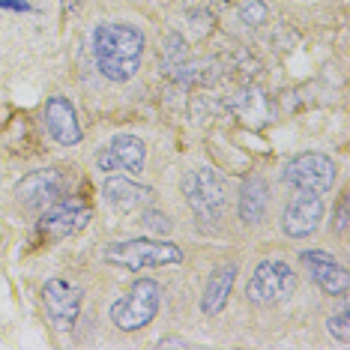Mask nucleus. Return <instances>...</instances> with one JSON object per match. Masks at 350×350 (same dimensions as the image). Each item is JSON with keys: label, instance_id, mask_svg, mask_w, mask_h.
Instances as JSON below:
<instances>
[{"label": "nucleus", "instance_id": "423d86ee", "mask_svg": "<svg viewBox=\"0 0 350 350\" xmlns=\"http://www.w3.org/2000/svg\"><path fill=\"white\" fill-rule=\"evenodd\" d=\"M284 183L302 192H329L336 186V162L323 153H299L284 165Z\"/></svg>", "mask_w": 350, "mask_h": 350}, {"label": "nucleus", "instance_id": "1a4fd4ad", "mask_svg": "<svg viewBox=\"0 0 350 350\" xmlns=\"http://www.w3.org/2000/svg\"><path fill=\"white\" fill-rule=\"evenodd\" d=\"M90 206L78 198H66V201H54L51 206H45L42 216H39V230L49 237H72L81 228H87L90 221Z\"/></svg>", "mask_w": 350, "mask_h": 350}, {"label": "nucleus", "instance_id": "ddd939ff", "mask_svg": "<svg viewBox=\"0 0 350 350\" xmlns=\"http://www.w3.org/2000/svg\"><path fill=\"white\" fill-rule=\"evenodd\" d=\"M102 198L114 206L117 213H132V210H144L156 201L153 189L141 186V183L123 180V177H108L105 186H102Z\"/></svg>", "mask_w": 350, "mask_h": 350}, {"label": "nucleus", "instance_id": "7ed1b4c3", "mask_svg": "<svg viewBox=\"0 0 350 350\" xmlns=\"http://www.w3.org/2000/svg\"><path fill=\"white\" fill-rule=\"evenodd\" d=\"M105 260L126 269H147V267H174L183 264V249L174 243L156 240H126L105 245Z\"/></svg>", "mask_w": 350, "mask_h": 350}, {"label": "nucleus", "instance_id": "9d476101", "mask_svg": "<svg viewBox=\"0 0 350 350\" xmlns=\"http://www.w3.org/2000/svg\"><path fill=\"white\" fill-rule=\"evenodd\" d=\"M60 192H63V174L57 168L33 171L15 186V198H18L27 210H45V206H51L57 201Z\"/></svg>", "mask_w": 350, "mask_h": 350}, {"label": "nucleus", "instance_id": "9b49d317", "mask_svg": "<svg viewBox=\"0 0 350 350\" xmlns=\"http://www.w3.org/2000/svg\"><path fill=\"white\" fill-rule=\"evenodd\" d=\"M96 165L108 174L114 171L138 174L144 168V141L135 138V135H117L111 144H105L96 153Z\"/></svg>", "mask_w": 350, "mask_h": 350}, {"label": "nucleus", "instance_id": "aec40b11", "mask_svg": "<svg viewBox=\"0 0 350 350\" xmlns=\"http://www.w3.org/2000/svg\"><path fill=\"white\" fill-rule=\"evenodd\" d=\"M336 230H338V234H341V230H345L347 228V198H341V201H338V213H336Z\"/></svg>", "mask_w": 350, "mask_h": 350}, {"label": "nucleus", "instance_id": "20e7f679", "mask_svg": "<svg viewBox=\"0 0 350 350\" xmlns=\"http://www.w3.org/2000/svg\"><path fill=\"white\" fill-rule=\"evenodd\" d=\"M156 312H159V284L153 278H138V282L114 302L111 321H114L117 329L135 332V329H144L156 317Z\"/></svg>", "mask_w": 350, "mask_h": 350}, {"label": "nucleus", "instance_id": "f257e3e1", "mask_svg": "<svg viewBox=\"0 0 350 350\" xmlns=\"http://www.w3.org/2000/svg\"><path fill=\"white\" fill-rule=\"evenodd\" d=\"M93 54H96L99 72L108 81H129L141 66L144 33L123 21H105L93 33Z\"/></svg>", "mask_w": 350, "mask_h": 350}, {"label": "nucleus", "instance_id": "dca6fc26", "mask_svg": "<svg viewBox=\"0 0 350 350\" xmlns=\"http://www.w3.org/2000/svg\"><path fill=\"white\" fill-rule=\"evenodd\" d=\"M228 105L234 108V114H240V120L249 123V126H264L269 117H273L269 114V102L258 87H243V90H237Z\"/></svg>", "mask_w": 350, "mask_h": 350}, {"label": "nucleus", "instance_id": "412c9836", "mask_svg": "<svg viewBox=\"0 0 350 350\" xmlns=\"http://www.w3.org/2000/svg\"><path fill=\"white\" fill-rule=\"evenodd\" d=\"M0 10H18V12H27L30 6L25 0H0Z\"/></svg>", "mask_w": 350, "mask_h": 350}, {"label": "nucleus", "instance_id": "f03ea898", "mask_svg": "<svg viewBox=\"0 0 350 350\" xmlns=\"http://www.w3.org/2000/svg\"><path fill=\"white\" fill-rule=\"evenodd\" d=\"M183 195H186L189 206L195 210V216L204 225H216L225 213L228 204V189L225 180L219 177L213 168H195L183 177Z\"/></svg>", "mask_w": 350, "mask_h": 350}, {"label": "nucleus", "instance_id": "4be33fe9", "mask_svg": "<svg viewBox=\"0 0 350 350\" xmlns=\"http://www.w3.org/2000/svg\"><path fill=\"white\" fill-rule=\"evenodd\" d=\"M162 347H189V341H183V338H165Z\"/></svg>", "mask_w": 350, "mask_h": 350}, {"label": "nucleus", "instance_id": "f3484780", "mask_svg": "<svg viewBox=\"0 0 350 350\" xmlns=\"http://www.w3.org/2000/svg\"><path fill=\"white\" fill-rule=\"evenodd\" d=\"M234 278H237V264H225L210 275V282H206V288H204V297H201L204 314H219L221 308H225L230 288H234Z\"/></svg>", "mask_w": 350, "mask_h": 350}, {"label": "nucleus", "instance_id": "a211bd4d", "mask_svg": "<svg viewBox=\"0 0 350 350\" xmlns=\"http://www.w3.org/2000/svg\"><path fill=\"white\" fill-rule=\"evenodd\" d=\"M264 18H267V6L260 3V0H245V3L240 6V21L245 27L264 25Z\"/></svg>", "mask_w": 350, "mask_h": 350}, {"label": "nucleus", "instance_id": "39448f33", "mask_svg": "<svg viewBox=\"0 0 350 350\" xmlns=\"http://www.w3.org/2000/svg\"><path fill=\"white\" fill-rule=\"evenodd\" d=\"M297 288V275L293 269L278 258H267L260 260L258 269H254L249 288H245V297H249L254 306H275V302H284Z\"/></svg>", "mask_w": 350, "mask_h": 350}, {"label": "nucleus", "instance_id": "6e6552de", "mask_svg": "<svg viewBox=\"0 0 350 350\" xmlns=\"http://www.w3.org/2000/svg\"><path fill=\"white\" fill-rule=\"evenodd\" d=\"M323 221V201L317 192H302L297 189V195L291 198V204L284 206L282 216V228L284 234L293 237V240H302V237H312Z\"/></svg>", "mask_w": 350, "mask_h": 350}, {"label": "nucleus", "instance_id": "4468645a", "mask_svg": "<svg viewBox=\"0 0 350 350\" xmlns=\"http://www.w3.org/2000/svg\"><path fill=\"white\" fill-rule=\"evenodd\" d=\"M45 126H49V135L57 144L63 147H72L81 141V126H78V114L75 108L69 105L63 96H54L49 99L45 105Z\"/></svg>", "mask_w": 350, "mask_h": 350}, {"label": "nucleus", "instance_id": "6ab92c4d", "mask_svg": "<svg viewBox=\"0 0 350 350\" xmlns=\"http://www.w3.org/2000/svg\"><path fill=\"white\" fill-rule=\"evenodd\" d=\"M347 329H350V317L347 314H338V317H332V321H329V332L338 341H347V336H350Z\"/></svg>", "mask_w": 350, "mask_h": 350}, {"label": "nucleus", "instance_id": "0eeeda50", "mask_svg": "<svg viewBox=\"0 0 350 350\" xmlns=\"http://www.w3.org/2000/svg\"><path fill=\"white\" fill-rule=\"evenodd\" d=\"M42 306L49 321L57 326V329L69 332L81 314V288L63 282V278H51L42 288Z\"/></svg>", "mask_w": 350, "mask_h": 350}, {"label": "nucleus", "instance_id": "f8f14e48", "mask_svg": "<svg viewBox=\"0 0 350 350\" xmlns=\"http://www.w3.org/2000/svg\"><path fill=\"white\" fill-rule=\"evenodd\" d=\"M302 267L308 269V275L314 278L317 288H323L326 293H336V297H341V293H347V269L338 264L336 258H332L329 252H302Z\"/></svg>", "mask_w": 350, "mask_h": 350}, {"label": "nucleus", "instance_id": "2eb2a0df", "mask_svg": "<svg viewBox=\"0 0 350 350\" xmlns=\"http://www.w3.org/2000/svg\"><path fill=\"white\" fill-rule=\"evenodd\" d=\"M240 219L245 225H260L269 210V186L264 177H245V183L240 186Z\"/></svg>", "mask_w": 350, "mask_h": 350}]
</instances>
